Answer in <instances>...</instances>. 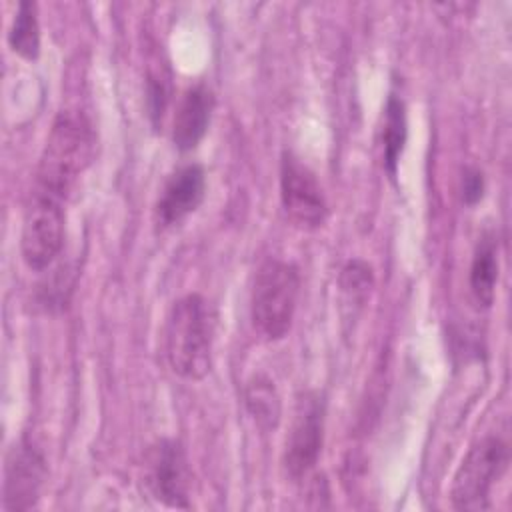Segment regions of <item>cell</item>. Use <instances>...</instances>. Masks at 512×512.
<instances>
[{
    "label": "cell",
    "mask_w": 512,
    "mask_h": 512,
    "mask_svg": "<svg viewBox=\"0 0 512 512\" xmlns=\"http://www.w3.org/2000/svg\"><path fill=\"white\" fill-rule=\"evenodd\" d=\"M64 244V212L58 198L36 192L24 212L20 250L30 270H46Z\"/></svg>",
    "instance_id": "5b68a950"
},
{
    "label": "cell",
    "mask_w": 512,
    "mask_h": 512,
    "mask_svg": "<svg viewBox=\"0 0 512 512\" xmlns=\"http://www.w3.org/2000/svg\"><path fill=\"white\" fill-rule=\"evenodd\" d=\"M280 198L284 212L300 228H318L328 216V204L316 174L292 152L282 154Z\"/></svg>",
    "instance_id": "8992f818"
},
{
    "label": "cell",
    "mask_w": 512,
    "mask_h": 512,
    "mask_svg": "<svg viewBox=\"0 0 512 512\" xmlns=\"http://www.w3.org/2000/svg\"><path fill=\"white\" fill-rule=\"evenodd\" d=\"M146 104H148V114H150L152 124L158 126L162 122V116H164V110L168 104V84L158 74H148Z\"/></svg>",
    "instance_id": "e0dca14e"
},
{
    "label": "cell",
    "mask_w": 512,
    "mask_h": 512,
    "mask_svg": "<svg viewBox=\"0 0 512 512\" xmlns=\"http://www.w3.org/2000/svg\"><path fill=\"white\" fill-rule=\"evenodd\" d=\"M96 136L80 112H60L40 154L36 182L42 194L62 200L94 158Z\"/></svg>",
    "instance_id": "6da1fadb"
},
{
    "label": "cell",
    "mask_w": 512,
    "mask_h": 512,
    "mask_svg": "<svg viewBox=\"0 0 512 512\" xmlns=\"http://www.w3.org/2000/svg\"><path fill=\"white\" fill-rule=\"evenodd\" d=\"M206 172L200 164L178 168L164 184L156 202V220L160 226H174L192 214L204 200Z\"/></svg>",
    "instance_id": "30bf717a"
},
{
    "label": "cell",
    "mask_w": 512,
    "mask_h": 512,
    "mask_svg": "<svg viewBox=\"0 0 512 512\" xmlns=\"http://www.w3.org/2000/svg\"><path fill=\"white\" fill-rule=\"evenodd\" d=\"M300 290V272L292 262L266 260L252 288V322L266 340H282L294 318Z\"/></svg>",
    "instance_id": "3957f363"
},
{
    "label": "cell",
    "mask_w": 512,
    "mask_h": 512,
    "mask_svg": "<svg viewBox=\"0 0 512 512\" xmlns=\"http://www.w3.org/2000/svg\"><path fill=\"white\" fill-rule=\"evenodd\" d=\"M10 48L26 60H34L40 54V26L36 18V6L32 2H20L14 14L10 32Z\"/></svg>",
    "instance_id": "9a60e30c"
},
{
    "label": "cell",
    "mask_w": 512,
    "mask_h": 512,
    "mask_svg": "<svg viewBox=\"0 0 512 512\" xmlns=\"http://www.w3.org/2000/svg\"><path fill=\"white\" fill-rule=\"evenodd\" d=\"M146 484L156 500L170 508H188L190 468L176 440L156 442L146 456Z\"/></svg>",
    "instance_id": "ba28073f"
},
{
    "label": "cell",
    "mask_w": 512,
    "mask_h": 512,
    "mask_svg": "<svg viewBox=\"0 0 512 512\" xmlns=\"http://www.w3.org/2000/svg\"><path fill=\"white\" fill-rule=\"evenodd\" d=\"M510 460L508 444L498 436L478 440L462 458L450 488L456 510H484L494 482L504 474Z\"/></svg>",
    "instance_id": "277c9868"
},
{
    "label": "cell",
    "mask_w": 512,
    "mask_h": 512,
    "mask_svg": "<svg viewBox=\"0 0 512 512\" xmlns=\"http://www.w3.org/2000/svg\"><path fill=\"white\" fill-rule=\"evenodd\" d=\"M214 314L200 294L178 298L164 324V354L170 368L188 380H200L212 366Z\"/></svg>",
    "instance_id": "7a4b0ae2"
},
{
    "label": "cell",
    "mask_w": 512,
    "mask_h": 512,
    "mask_svg": "<svg viewBox=\"0 0 512 512\" xmlns=\"http://www.w3.org/2000/svg\"><path fill=\"white\" fill-rule=\"evenodd\" d=\"M408 136V122H406V106L402 98L396 94L388 96L386 112H384V130H382V150H384V166L390 176L396 174L398 160L402 156L404 144Z\"/></svg>",
    "instance_id": "5bb4252c"
},
{
    "label": "cell",
    "mask_w": 512,
    "mask_h": 512,
    "mask_svg": "<svg viewBox=\"0 0 512 512\" xmlns=\"http://www.w3.org/2000/svg\"><path fill=\"white\" fill-rule=\"evenodd\" d=\"M46 478L42 454L26 440L14 444L4 468V508L12 512L32 508Z\"/></svg>",
    "instance_id": "9c48e42d"
},
{
    "label": "cell",
    "mask_w": 512,
    "mask_h": 512,
    "mask_svg": "<svg viewBox=\"0 0 512 512\" xmlns=\"http://www.w3.org/2000/svg\"><path fill=\"white\" fill-rule=\"evenodd\" d=\"M322 438L324 400L318 392H304L296 402L284 448V468L292 478L298 480L314 468L322 450Z\"/></svg>",
    "instance_id": "52a82bcc"
},
{
    "label": "cell",
    "mask_w": 512,
    "mask_h": 512,
    "mask_svg": "<svg viewBox=\"0 0 512 512\" xmlns=\"http://www.w3.org/2000/svg\"><path fill=\"white\" fill-rule=\"evenodd\" d=\"M374 284L372 268L362 260H350L340 274V290L346 304L362 308Z\"/></svg>",
    "instance_id": "2e32d148"
},
{
    "label": "cell",
    "mask_w": 512,
    "mask_h": 512,
    "mask_svg": "<svg viewBox=\"0 0 512 512\" xmlns=\"http://www.w3.org/2000/svg\"><path fill=\"white\" fill-rule=\"evenodd\" d=\"M484 196V176L478 168H466L462 174V200L474 206Z\"/></svg>",
    "instance_id": "ac0fdd59"
},
{
    "label": "cell",
    "mask_w": 512,
    "mask_h": 512,
    "mask_svg": "<svg viewBox=\"0 0 512 512\" xmlns=\"http://www.w3.org/2000/svg\"><path fill=\"white\" fill-rule=\"evenodd\" d=\"M244 402L262 430H274L282 416V402L274 382L268 376H252L244 388Z\"/></svg>",
    "instance_id": "4fadbf2b"
},
{
    "label": "cell",
    "mask_w": 512,
    "mask_h": 512,
    "mask_svg": "<svg viewBox=\"0 0 512 512\" xmlns=\"http://www.w3.org/2000/svg\"><path fill=\"white\" fill-rule=\"evenodd\" d=\"M496 284H498V248H496V236L486 232L478 240L470 264V290L474 300L490 308L496 296Z\"/></svg>",
    "instance_id": "7c38bea8"
},
{
    "label": "cell",
    "mask_w": 512,
    "mask_h": 512,
    "mask_svg": "<svg viewBox=\"0 0 512 512\" xmlns=\"http://www.w3.org/2000/svg\"><path fill=\"white\" fill-rule=\"evenodd\" d=\"M212 110H214V96L206 84L198 82L188 90H184L176 106L174 124H172V140L178 150L186 152L200 144V140L204 138L210 126Z\"/></svg>",
    "instance_id": "8fae6325"
}]
</instances>
